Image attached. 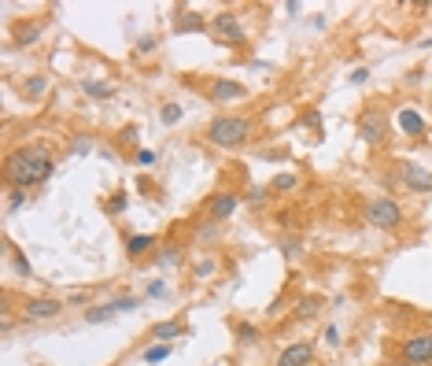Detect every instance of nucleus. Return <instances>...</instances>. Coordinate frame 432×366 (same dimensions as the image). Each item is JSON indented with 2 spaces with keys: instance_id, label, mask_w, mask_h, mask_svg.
<instances>
[{
  "instance_id": "nucleus-25",
  "label": "nucleus",
  "mask_w": 432,
  "mask_h": 366,
  "mask_svg": "<svg viewBox=\"0 0 432 366\" xmlns=\"http://www.w3.org/2000/svg\"><path fill=\"white\" fill-rule=\"evenodd\" d=\"M159 267H178L181 263V248H174V244H166V248H159Z\"/></svg>"
},
{
  "instance_id": "nucleus-17",
  "label": "nucleus",
  "mask_w": 432,
  "mask_h": 366,
  "mask_svg": "<svg viewBox=\"0 0 432 366\" xmlns=\"http://www.w3.org/2000/svg\"><path fill=\"white\" fill-rule=\"evenodd\" d=\"M396 122H399V129H403L407 137H422V134H425V119H422L417 111H410V108H399Z\"/></svg>"
},
{
  "instance_id": "nucleus-7",
  "label": "nucleus",
  "mask_w": 432,
  "mask_h": 366,
  "mask_svg": "<svg viewBox=\"0 0 432 366\" xmlns=\"http://www.w3.org/2000/svg\"><path fill=\"white\" fill-rule=\"evenodd\" d=\"M399 356L407 366H429L432 363V337L429 333H410L407 341L399 344Z\"/></svg>"
},
{
  "instance_id": "nucleus-36",
  "label": "nucleus",
  "mask_w": 432,
  "mask_h": 366,
  "mask_svg": "<svg viewBox=\"0 0 432 366\" xmlns=\"http://www.w3.org/2000/svg\"><path fill=\"white\" fill-rule=\"evenodd\" d=\"M148 296H152V300L166 296V281H152V285H148Z\"/></svg>"
},
{
  "instance_id": "nucleus-15",
  "label": "nucleus",
  "mask_w": 432,
  "mask_h": 366,
  "mask_svg": "<svg viewBox=\"0 0 432 366\" xmlns=\"http://www.w3.org/2000/svg\"><path fill=\"white\" fill-rule=\"evenodd\" d=\"M178 337H185V322H178V318L155 322L152 330H148V341H159V344H174Z\"/></svg>"
},
{
  "instance_id": "nucleus-14",
  "label": "nucleus",
  "mask_w": 432,
  "mask_h": 366,
  "mask_svg": "<svg viewBox=\"0 0 432 366\" xmlns=\"http://www.w3.org/2000/svg\"><path fill=\"white\" fill-rule=\"evenodd\" d=\"M41 34H45V22H26V19H19L15 22V30H11V41H15L19 48H30V45H37L41 41Z\"/></svg>"
},
{
  "instance_id": "nucleus-10",
  "label": "nucleus",
  "mask_w": 432,
  "mask_h": 366,
  "mask_svg": "<svg viewBox=\"0 0 432 366\" xmlns=\"http://www.w3.org/2000/svg\"><path fill=\"white\" fill-rule=\"evenodd\" d=\"M240 200H244V196L237 189H218L211 200H207V218H211L215 226H218V222H226V218H233V211L240 207Z\"/></svg>"
},
{
  "instance_id": "nucleus-23",
  "label": "nucleus",
  "mask_w": 432,
  "mask_h": 366,
  "mask_svg": "<svg viewBox=\"0 0 432 366\" xmlns=\"http://www.w3.org/2000/svg\"><path fill=\"white\" fill-rule=\"evenodd\" d=\"M166 356H174V344H152V348H144V363H163Z\"/></svg>"
},
{
  "instance_id": "nucleus-30",
  "label": "nucleus",
  "mask_w": 432,
  "mask_h": 366,
  "mask_svg": "<svg viewBox=\"0 0 432 366\" xmlns=\"http://www.w3.org/2000/svg\"><path fill=\"white\" fill-rule=\"evenodd\" d=\"M22 204H26V189H11V196H8V211H19Z\"/></svg>"
},
{
  "instance_id": "nucleus-20",
  "label": "nucleus",
  "mask_w": 432,
  "mask_h": 366,
  "mask_svg": "<svg viewBox=\"0 0 432 366\" xmlns=\"http://www.w3.org/2000/svg\"><path fill=\"white\" fill-rule=\"evenodd\" d=\"M296 189H299V174L296 171H281L270 181V192H296Z\"/></svg>"
},
{
  "instance_id": "nucleus-32",
  "label": "nucleus",
  "mask_w": 432,
  "mask_h": 366,
  "mask_svg": "<svg viewBox=\"0 0 432 366\" xmlns=\"http://www.w3.org/2000/svg\"><path fill=\"white\" fill-rule=\"evenodd\" d=\"M266 196H270V189H247L244 200H252V204H266Z\"/></svg>"
},
{
  "instance_id": "nucleus-1",
  "label": "nucleus",
  "mask_w": 432,
  "mask_h": 366,
  "mask_svg": "<svg viewBox=\"0 0 432 366\" xmlns=\"http://www.w3.org/2000/svg\"><path fill=\"white\" fill-rule=\"evenodd\" d=\"M56 171V155L45 145H22L4 155V181L8 189H34L52 178Z\"/></svg>"
},
{
  "instance_id": "nucleus-40",
  "label": "nucleus",
  "mask_w": 432,
  "mask_h": 366,
  "mask_svg": "<svg viewBox=\"0 0 432 366\" xmlns=\"http://www.w3.org/2000/svg\"><path fill=\"white\" fill-rule=\"evenodd\" d=\"M429 322H432V311H429Z\"/></svg>"
},
{
  "instance_id": "nucleus-18",
  "label": "nucleus",
  "mask_w": 432,
  "mask_h": 366,
  "mask_svg": "<svg viewBox=\"0 0 432 366\" xmlns=\"http://www.w3.org/2000/svg\"><path fill=\"white\" fill-rule=\"evenodd\" d=\"M48 93V74H30L22 78V97L26 100H41Z\"/></svg>"
},
{
  "instance_id": "nucleus-2",
  "label": "nucleus",
  "mask_w": 432,
  "mask_h": 366,
  "mask_svg": "<svg viewBox=\"0 0 432 366\" xmlns=\"http://www.w3.org/2000/svg\"><path fill=\"white\" fill-rule=\"evenodd\" d=\"M203 141L211 148H222V152H237L252 141V122L244 115H215L203 129Z\"/></svg>"
},
{
  "instance_id": "nucleus-5",
  "label": "nucleus",
  "mask_w": 432,
  "mask_h": 366,
  "mask_svg": "<svg viewBox=\"0 0 432 366\" xmlns=\"http://www.w3.org/2000/svg\"><path fill=\"white\" fill-rule=\"evenodd\" d=\"M359 134H362L366 145H373V148H381L388 141V119H384L381 104H370V108L359 115Z\"/></svg>"
},
{
  "instance_id": "nucleus-41",
  "label": "nucleus",
  "mask_w": 432,
  "mask_h": 366,
  "mask_svg": "<svg viewBox=\"0 0 432 366\" xmlns=\"http://www.w3.org/2000/svg\"><path fill=\"white\" fill-rule=\"evenodd\" d=\"M429 337H432V333H429Z\"/></svg>"
},
{
  "instance_id": "nucleus-29",
  "label": "nucleus",
  "mask_w": 432,
  "mask_h": 366,
  "mask_svg": "<svg viewBox=\"0 0 432 366\" xmlns=\"http://www.w3.org/2000/svg\"><path fill=\"white\" fill-rule=\"evenodd\" d=\"M103 211H108V215H122V211H126V196H122V192L111 196V200L103 204Z\"/></svg>"
},
{
  "instance_id": "nucleus-9",
  "label": "nucleus",
  "mask_w": 432,
  "mask_h": 366,
  "mask_svg": "<svg viewBox=\"0 0 432 366\" xmlns=\"http://www.w3.org/2000/svg\"><path fill=\"white\" fill-rule=\"evenodd\" d=\"M399 181H403V189H410L417 196H429L432 192V171H425L422 163L399 160Z\"/></svg>"
},
{
  "instance_id": "nucleus-38",
  "label": "nucleus",
  "mask_w": 432,
  "mask_h": 366,
  "mask_svg": "<svg viewBox=\"0 0 432 366\" xmlns=\"http://www.w3.org/2000/svg\"><path fill=\"white\" fill-rule=\"evenodd\" d=\"M119 137H122V145H134V141H137V129H134V126H126Z\"/></svg>"
},
{
  "instance_id": "nucleus-37",
  "label": "nucleus",
  "mask_w": 432,
  "mask_h": 366,
  "mask_svg": "<svg viewBox=\"0 0 432 366\" xmlns=\"http://www.w3.org/2000/svg\"><path fill=\"white\" fill-rule=\"evenodd\" d=\"M325 344H340V330H336V325H329V330H325Z\"/></svg>"
},
{
  "instance_id": "nucleus-3",
  "label": "nucleus",
  "mask_w": 432,
  "mask_h": 366,
  "mask_svg": "<svg viewBox=\"0 0 432 366\" xmlns=\"http://www.w3.org/2000/svg\"><path fill=\"white\" fill-rule=\"evenodd\" d=\"M362 218L370 222L373 230L391 233V230H399V226H403V207H399V200H391V196H373V200L366 204Z\"/></svg>"
},
{
  "instance_id": "nucleus-27",
  "label": "nucleus",
  "mask_w": 432,
  "mask_h": 366,
  "mask_svg": "<svg viewBox=\"0 0 432 366\" xmlns=\"http://www.w3.org/2000/svg\"><path fill=\"white\" fill-rule=\"evenodd\" d=\"M159 119H163V126H174V122L181 119V104H163Z\"/></svg>"
},
{
  "instance_id": "nucleus-13",
  "label": "nucleus",
  "mask_w": 432,
  "mask_h": 366,
  "mask_svg": "<svg viewBox=\"0 0 432 366\" xmlns=\"http://www.w3.org/2000/svg\"><path fill=\"white\" fill-rule=\"evenodd\" d=\"M310 363H314V344L310 341H292L278 356V366H310Z\"/></svg>"
},
{
  "instance_id": "nucleus-31",
  "label": "nucleus",
  "mask_w": 432,
  "mask_h": 366,
  "mask_svg": "<svg viewBox=\"0 0 432 366\" xmlns=\"http://www.w3.org/2000/svg\"><path fill=\"white\" fill-rule=\"evenodd\" d=\"M134 163H137V167H152V163H155V152H152V148H137Z\"/></svg>"
},
{
  "instance_id": "nucleus-26",
  "label": "nucleus",
  "mask_w": 432,
  "mask_h": 366,
  "mask_svg": "<svg viewBox=\"0 0 432 366\" xmlns=\"http://www.w3.org/2000/svg\"><path fill=\"white\" fill-rule=\"evenodd\" d=\"M82 89L89 97H100V100H108V97H115V89L108 85V82H82Z\"/></svg>"
},
{
  "instance_id": "nucleus-6",
  "label": "nucleus",
  "mask_w": 432,
  "mask_h": 366,
  "mask_svg": "<svg viewBox=\"0 0 432 366\" xmlns=\"http://www.w3.org/2000/svg\"><path fill=\"white\" fill-rule=\"evenodd\" d=\"M22 322H52L63 315V300H52V296H26L22 300Z\"/></svg>"
},
{
  "instance_id": "nucleus-16",
  "label": "nucleus",
  "mask_w": 432,
  "mask_h": 366,
  "mask_svg": "<svg viewBox=\"0 0 432 366\" xmlns=\"http://www.w3.org/2000/svg\"><path fill=\"white\" fill-rule=\"evenodd\" d=\"M203 30H211V22H203V15H196V11L181 8L174 15V34H203Z\"/></svg>"
},
{
  "instance_id": "nucleus-4",
  "label": "nucleus",
  "mask_w": 432,
  "mask_h": 366,
  "mask_svg": "<svg viewBox=\"0 0 432 366\" xmlns=\"http://www.w3.org/2000/svg\"><path fill=\"white\" fill-rule=\"evenodd\" d=\"M211 34L226 48H244L247 45L244 22H240V15H233V11H218V15H211Z\"/></svg>"
},
{
  "instance_id": "nucleus-22",
  "label": "nucleus",
  "mask_w": 432,
  "mask_h": 366,
  "mask_svg": "<svg viewBox=\"0 0 432 366\" xmlns=\"http://www.w3.org/2000/svg\"><path fill=\"white\" fill-rule=\"evenodd\" d=\"M215 270H218V259H215V255H207V259H200V263L192 267V281H207V278H215Z\"/></svg>"
},
{
  "instance_id": "nucleus-21",
  "label": "nucleus",
  "mask_w": 432,
  "mask_h": 366,
  "mask_svg": "<svg viewBox=\"0 0 432 366\" xmlns=\"http://www.w3.org/2000/svg\"><path fill=\"white\" fill-rule=\"evenodd\" d=\"M322 311V296H303L296 304V318H314Z\"/></svg>"
},
{
  "instance_id": "nucleus-24",
  "label": "nucleus",
  "mask_w": 432,
  "mask_h": 366,
  "mask_svg": "<svg viewBox=\"0 0 432 366\" xmlns=\"http://www.w3.org/2000/svg\"><path fill=\"white\" fill-rule=\"evenodd\" d=\"M233 333H237L240 344H255L259 341V330H255L252 322H237V325H233Z\"/></svg>"
},
{
  "instance_id": "nucleus-8",
  "label": "nucleus",
  "mask_w": 432,
  "mask_h": 366,
  "mask_svg": "<svg viewBox=\"0 0 432 366\" xmlns=\"http://www.w3.org/2000/svg\"><path fill=\"white\" fill-rule=\"evenodd\" d=\"M134 307H141V296H119V300H111V304L89 307L85 311V322L89 325H100V322H111V318L126 315V311H134Z\"/></svg>"
},
{
  "instance_id": "nucleus-12",
  "label": "nucleus",
  "mask_w": 432,
  "mask_h": 366,
  "mask_svg": "<svg viewBox=\"0 0 432 366\" xmlns=\"http://www.w3.org/2000/svg\"><path fill=\"white\" fill-rule=\"evenodd\" d=\"M152 252H159V241H155L152 233H134V237H126V259L129 263H141V259H148Z\"/></svg>"
},
{
  "instance_id": "nucleus-28",
  "label": "nucleus",
  "mask_w": 432,
  "mask_h": 366,
  "mask_svg": "<svg viewBox=\"0 0 432 366\" xmlns=\"http://www.w3.org/2000/svg\"><path fill=\"white\" fill-rule=\"evenodd\" d=\"M71 152L74 155H89V152H93V137H74L71 141Z\"/></svg>"
},
{
  "instance_id": "nucleus-35",
  "label": "nucleus",
  "mask_w": 432,
  "mask_h": 366,
  "mask_svg": "<svg viewBox=\"0 0 432 366\" xmlns=\"http://www.w3.org/2000/svg\"><path fill=\"white\" fill-rule=\"evenodd\" d=\"M137 52H141V56H148V52H155V37H141V41H137Z\"/></svg>"
},
{
  "instance_id": "nucleus-39",
  "label": "nucleus",
  "mask_w": 432,
  "mask_h": 366,
  "mask_svg": "<svg viewBox=\"0 0 432 366\" xmlns=\"http://www.w3.org/2000/svg\"><path fill=\"white\" fill-rule=\"evenodd\" d=\"M422 48H432V37H425V41H422Z\"/></svg>"
},
{
  "instance_id": "nucleus-19",
  "label": "nucleus",
  "mask_w": 432,
  "mask_h": 366,
  "mask_svg": "<svg viewBox=\"0 0 432 366\" xmlns=\"http://www.w3.org/2000/svg\"><path fill=\"white\" fill-rule=\"evenodd\" d=\"M8 259H11V267H15V274L22 281H30L34 278V267H30V259H26L22 252H15V244H8Z\"/></svg>"
},
{
  "instance_id": "nucleus-11",
  "label": "nucleus",
  "mask_w": 432,
  "mask_h": 366,
  "mask_svg": "<svg viewBox=\"0 0 432 366\" xmlns=\"http://www.w3.org/2000/svg\"><path fill=\"white\" fill-rule=\"evenodd\" d=\"M207 97L215 104H233V100H244V85L233 82V78H211L207 82Z\"/></svg>"
},
{
  "instance_id": "nucleus-33",
  "label": "nucleus",
  "mask_w": 432,
  "mask_h": 366,
  "mask_svg": "<svg viewBox=\"0 0 432 366\" xmlns=\"http://www.w3.org/2000/svg\"><path fill=\"white\" fill-rule=\"evenodd\" d=\"M281 252H285L288 259H292V255H299V252H303V244H299V241H281Z\"/></svg>"
},
{
  "instance_id": "nucleus-34",
  "label": "nucleus",
  "mask_w": 432,
  "mask_h": 366,
  "mask_svg": "<svg viewBox=\"0 0 432 366\" xmlns=\"http://www.w3.org/2000/svg\"><path fill=\"white\" fill-rule=\"evenodd\" d=\"M366 82H370V71H366V67L351 71V85H366Z\"/></svg>"
}]
</instances>
